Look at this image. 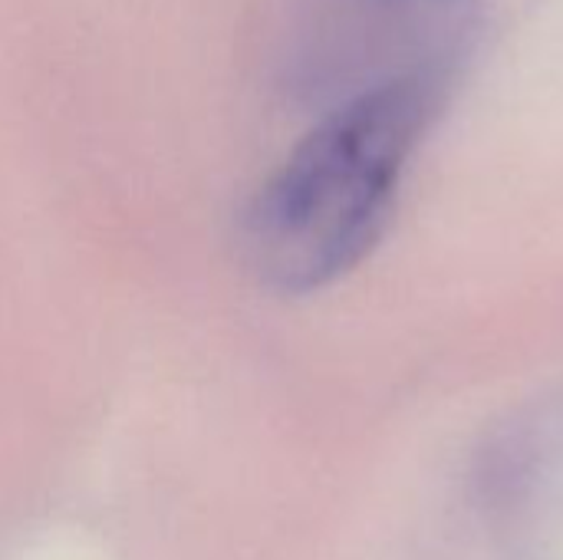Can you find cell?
Returning a JSON list of instances; mask_svg holds the SVG:
<instances>
[{
  "instance_id": "1",
  "label": "cell",
  "mask_w": 563,
  "mask_h": 560,
  "mask_svg": "<svg viewBox=\"0 0 563 560\" xmlns=\"http://www.w3.org/2000/svg\"><path fill=\"white\" fill-rule=\"evenodd\" d=\"M455 73H409L327 106L244 211V254L267 287L313 294L373 254Z\"/></svg>"
},
{
  "instance_id": "2",
  "label": "cell",
  "mask_w": 563,
  "mask_h": 560,
  "mask_svg": "<svg viewBox=\"0 0 563 560\" xmlns=\"http://www.w3.org/2000/svg\"><path fill=\"white\" fill-rule=\"evenodd\" d=\"M482 0H313L290 40V83L327 106L422 69H459Z\"/></svg>"
}]
</instances>
